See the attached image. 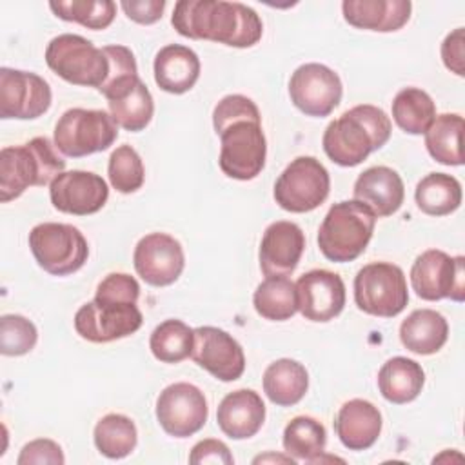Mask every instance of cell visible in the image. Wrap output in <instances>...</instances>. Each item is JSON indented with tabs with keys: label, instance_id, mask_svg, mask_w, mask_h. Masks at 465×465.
Masks as SVG:
<instances>
[{
	"label": "cell",
	"instance_id": "obj_1",
	"mask_svg": "<svg viewBox=\"0 0 465 465\" xmlns=\"http://www.w3.org/2000/svg\"><path fill=\"white\" fill-rule=\"evenodd\" d=\"M171 24L185 38L240 49L258 44L263 33L262 18L252 7L225 0H180L174 4Z\"/></svg>",
	"mask_w": 465,
	"mask_h": 465
},
{
	"label": "cell",
	"instance_id": "obj_2",
	"mask_svg": "<svg viewBox=\"0 0 465 465\" xmlns=\"http://www.w3.org/2000/svg\"><path fill=\"white\" fill-rule=\"evenodd\" d=\"M392 124L376 105L361 104L332 120L323 133L325 154L341 167L361 163L371 153L381 149L391 138Z\"/></svg>",
	"mask_w": 465,
	"mask_h": 465
},
{
	"label": "cell",
	"instance_id": "obj_3",
	"mask_svg": "<svg viewBox=\"0 0 465 465\" xmlns=\"http://www.w3.org/2000/svg\"><path fill=\"white\" fill-rule=\"evenodd\" d=\"M54 142L36 136L24 145L0 151V200L4 203L18 198L29 187L51 183L65 169Z\"/></svg>",
	"mask_w": 465,
	"mask_h": 465
},
{
	"label": "cell",
	"instance_id": "obj_4",
	"mask_svg": "<svg viewBox=\"0 0 465 465\" xmlns=\"http://www.w3.org/2000/svg\"><path fill=\"white\" fill-rule=\"evenodd\" d=\"M376 225V214L358 200L334 203L320 229L318 247L322 254L336 263L356 260L369 245Z\"/></svg>",
	"mask_w": 465,
	"mask_h": 465
},
{
	"label": "cell",
	"instance_id": "obj_5",
	"mask_svg": "<svg viewBox=\"0 0 465 465\" xmlns=\"http://www.w3.org/2000/svg\"><path fill=\"white\" fill-rule=\"evenodd\" d=\"M45 62L53 73L74 85L100 89L109 74L104 49L73 33L58 35L47 44Z\"/></svg>",
	"mask_w": 465,
	"mask_h": 465
},
{
	"label": "cell",
	"instance_id": "obj_6",
	"mask_svg": "<svg viewBox=\"0 0 465 465\" xmlns=\"http://www.w3.org/2000/svg\"><path fill=\"white\" fill-rule=\"evenodd\" d=\"M116 138L118 124L102 109H69L54 125V145L69 158H82L105 151Z\"/></svg>",
	"mask_w": 465,
	"mask_h": 465
},
{
	"label": "cell",
	"instance_id": "obj_7",
	"mask_svg": "<svg viewBox=\"0 0 465 465\" xmlns=\"http://www.w3.org/2000/svg\"><path fill=\"white\" fill-rule=\"evenodd\" d=\"M29 249L36 263L53 276H67L82 269L89 256L84 234L69 225L44 222L31 229Z\"/></svg>",
	"mask_w": 465,
	"mask_h": 465
},
{
	"label": "cell",
	"instance_id": "obj_8",
	"mask_svg": "<svg viewBox=\"0 0 465 465\" xmlns=\"http://www.w3.org/2000/svg\"><path fill=\"white\" fill-rule=\"evenodd\" d=\"M354 302L365 314L378 318L398 316L409 302L403 271L389 262L363 265L354 278Z\"/></svg>",
	"mask_w": 465,
	"mask_h": 465
},
{
	"label": "cell",
	"instance_id": "obj_9",
	"mask_svg": "<svg viewBox=\"0 0 465 465\" xmlns=\"http://www.w3.org/2000/svg\"><path fill=\"white\" fill-rule=\"evenodd\" d=\"M331 191V176L314 156L294 158L274 183L276 203L289 213H309L320 207Z\"/></svg>",
	"mask_w": 465,
	"mask_h": 465
},
{
	"label": "cell",
	"instance_id": "obj_10",
	"mask_svg": "<svg viewBox=\"0 0 465 465\" xmlns=\"http://www.w3.org/2000/svg\"><path fill=\"white\" fill-rule=\"evenodd\" d=\"M220 136V169L234 180H252L265 167L267 142L262 120H240L229 124Z\"/></svg>",
	"mask_w": 465,
	"mask_h": 465
},
{
	"label": "cell",
	"instance_id": "obj_11",
	"mask_svg": "<svg viewBox=\"0 0 465 465\" xmlns=\"http://www.w3.org/2000/svg\"><path fill=\"white\" fill-rule=\"evenodd\" d=\"M412 291L427 302L465 300V258L449 256L440 249L421 252L411 267Z\"/></svg>",
	"mask_w": 465,
	"mask_h": 465
},
{
	"label": "cell",
	"instance_id": "obj_12",
	"mask_svg": "<svg viewBox=\"0 0 465 465\" xmlns=\"http://www.w3.org/2000/svg\"><path fill=\"white\" fill-rule=\"evenodd\" d=\"M142 312L136 303L94 298L74 314V331L87 341L109 343L131 336L142 327Z\"/></svg>",
	"mask_w": 465,
	"mask_h": 465
},
{
	"label": "cell",
	"instance_id": "obj_13",
	"mask_svg": "<svg viewBox=\"0 0 465 465\" xmlns=\"http://www.w3.org/2000/svg\"><path fill=\"white\" fill-rule=\"evenodd\" d=\"M291 102L307 116H329L341 100L343 87L331 67L309 62L300 65L289 80Z\"/></svg>",
	"mask_w": 465,
	"mask_h": 465
},
{
	"label": "cell",
	"instance_id": "obj_14",
	"mask_svg": "<svg viewBox=\"0 0 465 465\" xmlns=\"http://www.w3.org/2000/svg\"><path fill=\"white\" fill-rule=\"evenodd\" d=\"M207 400L203 392L187 381L167 385L156 400V420L174 438L196 434L207 421Z\"/></svg>",
	"mask_w": 465,
	"mask_h": 465
},
{
	"label": "cell",
	"instance_id": "obj_15",
	"mask_svg": "<svg viewBox=\"0 0 465 465\" xmlns=\"http://www.w3.org/2000/svg\"><path fill=\"white\" fill-rule=\"evenodd\" d=\"M51 87L36 73L0 69V118L33 120L51 107Z\"/></svg>",
	"mask_w": 465,
	"mask_h": 465
},
{
	"label": "cell",
	"instance_id": "obj_16",
	"mask_svg": "<svg viewBox=\"0 0 465 465\" xmlns=\"http://www.w3.org/2000/svg\"><path fill=\"white\" fill-rule=\"evenodd\" d=\"M191 358L220 381H234L245 371L242 345L227 331L213 325L193 329Z\"/></svg>",
	"mask_w": 465,
	"mask_h": 465
},
{
	"label": "cell",
	"instance_id": "obj_17",
	"mask_svg": "<svg viewBox=\"0 0 465 465\" xmlns=\"http://www.w3.org/2000/svg\"><path fill=\"white\" fill-rule=\"evenodd\" d=\"M133 263L136 274L153 287L174 283L183 267L185 256L182 243L167 232H149L134 247Z\"/></svg>",
	"mask_w": 465,
	"mask_h": 465
},
{
	"label": "cell",
	"instance_id": "obj_18",
	"mask_svg": "<svg viewBox=\"0 0 465 465\" xmlns=\"http://www.w3.org/2000/svg\"><path fill=\"white\" fill-rule=\"evenodd\" d=\"M49 198L53 207L60 213L87 216L98 213L105 205L109 187L102 176L89 171L73 169L60 173L49 183Z\"/></svg>",
	"mask_w": 465,
	"mask_h": 465
},
{
	"label": "cell",
	"instance_id": "obj_19",
	"mask_svg": "<svg viewBox=\"0 0 465 465\" xmlns=\"http://www.w3.org/2000/svg\"><path fill=\"white\" fill-rule=\"evenodd\" d=\"M298 311L311 322H331L345 307V283L340 274L327 269H312L298 278Z\"/></svg>",
	"mask_w": 465,
	"mask_h": 465
},
{
	"label": "cell",
	"instance_id": "obj_20",
	"mask_svg": "<svg viewBox=\"0 0 465 465\" xmlns=\"http://www.w3.org/2000/svg\"><path fill=\"white\" fill-rule=\"evenodd\" d=\"M305 249V234L294 222L280 220L271 223L260 243V269L262 272L271 276H289Z\"/></svg>",
	"mask_w": 465,
	"mask_h": 465
},
{
	"label": "cell",
	"instance_id": "obj_21",
	"mask_svg": "<svg viewBox=\"0 0 465 465\" xmlns=\"http://www.w3.org/2000/svg\"><path fill=\"white\" fill-rule=\"evenodd\" d=\"M109 104V114L125 131L145 129L154 114V102L140 76H129L102 93Z\"/></svg>",
	"mask_w": 465,
	"mask_h": 465
},
{
	"label": "cell",
	"instance_id": "obj_22",
	"mask_svg": "<svg viewBox=\"0 0 465 465\" xmlns=\"http://www.w3.org/2000/svg\"><path fill=\"white\" fill-rule=\"evenodd\" d=\"M352 193L354 200L365 203L376 214V218L394 214L405 198L401 176L387 165L365 169L356 178Z\"/></svg>",
	"mask_w": 465,
	"mask_h": 465
},
{
	"label": "cell",
	"instance_id": "obj_23",
	"mask_svg": "<svg viewBox=\"0 0 465 465\" xmlns=\"http://www.w3.org/2000/svg\"><path fill=\"white\" fill-rule=\"evenodd\" d=\"M216 421L220 430L231 440H247L254 436L265 421V405L252 389L229 392L218 405Z\"/></svg>",
	"mask_w": 465,
	"mask_h": 465
},
{
	"label": "cell",
	"instance_id": "obj_24",
	"mask_svg": "<svg viewBox=\"0 0 465 465\" xmlns=\"http://www.w3.org/2000/svg\"><path fill=\"white\" fill-rule=\"evenodd\" d=\"M334 430L345 449L365 450L376 443L381 432V412L367 400H349L336 414Z\"/></svg>",
	"mask_w": 465,
	"mask_h": 465
},
{
	"label": "cell",
	"instance_id": "obj_25",
	"mask_svg": "<svg viewBox=\"0 0 465 465\" xmlns=\"http://www.w3.org/2000/svg\"><path fill=\"white\" fill-rule=\"evenodd\" d=\"M409 0H345L343 18L358 29L392 33L401 29L411 18Z\"/></svg>",
	"mask_w": 465,
	"mask_h": 465
},
{
	"label": "cell",
	"instance_id": "obj_26",
	"mask_svg": "<svg viewBox=\"0 0 465 465\" xmlns=\"http://www.w3.org/2000/svg\"><path fill=\"white\" fill-rule=\"evenodd\" d=\"M198 54L182 44H169L154 56V82L171 94H183L194 87L200 78Z\"/></svg>",
	"mask_w": 465,
	"mask_h": 465
},
{
	"label": "cell",
	"instance_id": "obj_27",
	"mask_svg": "<svg viewBox=\"0 0 465 465\" xmlns=\"http://www.w3.org/2000/svg\"><path fill=\"white\" fill-rule=\"evenodd\" d=\"M449 338L445 316L434 309H416L400 325L403 347L414 354L429 356L438 352Z\"/></svg>",
	"mask_w": 465,
	"mask_h": 465
},
{
	"label": "cell",
	"instance_id": "obj_28",
	"mask_svg": "<svg viewBox=\"0 0 465 465\" xmlns=\"http://www.w3.org/2000/svg\"><path fill=\"white\" fill-rule=\"evenodd\" d=\"M425 372L421 365L405 356L387 360L378 371V389L381 396L396 405L416 400L423 389Z\"/></svg>",
	"mask_w": 465,
	"mask_h": 465
},
{
	"label": "cell",
	"instance_id": "obj_29",
	"mask_svg": "<svg viewBox=\"0 0 465 465\" xmlns=\"http://www.w3.org/2000/svg\"><path fill=\"white\" fill-rule=\"evenodd\" d=\"M263 392L280 407H291L302 401L309 389L307 369L291 358H280L272 361L263 372Z\"/></svg>",
	"mask_w": 465,
	"mask_h": 465
},
{
	"label": "cell",
	"instance_id": "obj_30",
	"mask_svg": "<svg viewBox=\"0 0 465 465\" xmlns=\"http://www.w3.org/2000/svg\"><path fill=\"white\" fill-rule=\"evenodd\" d=\"M463 116L456 113L438 114L425 134V147L429 154L443 165H463Z\"/></svg>",
	"mask_w": 465,
	"mask_h": 465
},
{
	"label": "cell",
	"instance_id": "obj_31",
	"mask_svg": "<svg viewBox=\"0 0 465 465\" xmlns=\"http://www.w3.org/2000/svg\"><path fill=\"white\" fill-rule=\"evenodd\" d=\"M414 200L429 216L450 214L461 203V183L447 173H430L418 182Z\"/></svg>",
	"mask_w": 465,
	"mask_h": 465
},
{
	"label": "cell",
	"instance_id": "obj_32",
	"mask_svg": "<svg viewBox=\"0 0 465 465\" xmlns=\"http://www.w3.org/2000/svg\"><path fill=\"white\" fill-rule=\"evenodd\" d=\"M282 443L285 452L296 461L314 463L325 452L327 432L316 418L296 416L285 425Z\"/></svg>",
	"mask_w": 465,
	"mask_h": 465
},
{
	"label": "cell",
	"instance_id": "obj_33",
	"mask_svg": "<svg viewBox=\"0 0 465 465\" xmlns=\"http://www.w3.org/2000/svg\"><path fill=\"white\" fill-rule=\"evenodd\" d=\"M254 311L271 322H285L298 311L296 285L287 276L265 278L252 296Z\"/></svg>",
	"mask_w": 465,
	"mask_h": 465
},
{
	"label": "cell",
	"instance_id": "obj_34",
	"mask_svg": "<svg viewBox=\"0 0 465 465\" xmlns=\"http://www.w3.org/2000/svg\"><path fill=\"white\" fill-rule=\"evenodd\" d=\"M93 440L100 454L109 460H122L134 450L138 443V430L131 418L111 412L98 420Z\"/></svg>",
	"mask_w": 465,
	"mask_h": 465
},
{
	"label": "cell",
	"instance_id": "obj_35",
	"mask_svg": "<svg viewBox=\"0 0 465 465\" xmlns=\"http://www.w3.org/2000/svg\"><path fill=\"white\" fill-rule=\"evenodd\" d=\"M392 118L409 134H423L436 118V105L420 87H405L392 100Z\"/></svg>",
	"mask_w": 465,
	"mask_h": 465
},
{
	"label": "cell",
	"instance_id": "obj_36",
	"mask_svg": "<svg viewBox=\"0 0 465 465\" xmlns=\"http://www.w3.org/2000/svg\"><path fill=\"white\" fill-rule=\"evenodd\" d=\"M149 349L162 363H180L191 356L193 329L182 320H165L151 332Z\"/></svg>",
	"mask_w": 465,
	"mask_h": 465
},
{
	"label": "cell",
	"instance_id": "obj_37",
	"mask_svg": "<svg viewBox=\"0 0 465 465\" xmlns=\"http://www.w3.org/2000/svg\"><path fill=\"white\" fill-rule=\"evenodd\" d=\"M49 7L58 18L94 31L109 27L116 16V4L111 0H58L49 2Z\"/></svg>",
	"mask_w": 465,
	"mask_h": 465
},
{
	"label": "cell",
	"instance_id": "obj_38",
	"mask_svg": "<svg viewBox=\"0 0 465 465\" xmlns=\"http://www.w3.org/2000/svg\"><path fill=\"white\" fill-rule=\"evenodd\" d=\"M107 174H109L111 185L118 193L131 194L138 191L143 185L145 169L136 149L127 143L116 147L109 156Z\"/></svg>",
	"mask_w": 465,
	"mask_h": 465
},
{
	"label": "cell",
	"instance_id": "obj_39",
	"mask_svg": "<svg viewBox=\"0 0 465 465\" xmlns=\"http://www.w3.org/2000/svg\"><path fill=\"white\" fill-rule=\"evenodd\" d=\"M38 331L22 314H4L0 318V352L4 356H22L35 349Z\"/></svg>",
	"mask_w": 465,
	"mask_h": 465
},
{
	"label": "cell",
	"instance_id": "obj_40",
	"mask_svg": "<svg viewBox=\"0 0 465 465\" xmlns=\"http://www.w3.org/2000/svg\"><path fill=\"white\" fill-rule=\"evenodd\" d=\"M262 120L256 104L243 94H227L213 109V127L218 134L232 122Z\"/></svg>",
	"mask_w": 465,
	"mask_h": 465
},
{
	"label": "cell",
	"instance_id": "obj_41",
	"mask_svg": "<svg viewBox=\"0 0 465 465\" xmlns=\"http://www.w3.org/2000/svg\"><path fill=\"white\" fill-rule=\"evenodd\" d=\"M140 296L138 282L125 272H111L107 274L96 287L94 298L116 300V302H131L136 303Z\"/></svg>",
	"mask_w": 465,
	"mask_h": 465
},
{
	"label": "cell",
	"instance_id": "obj_42",
	"mask_svg": "<svg viewBox=\"0 0 465 465\" xmlns=\"http://www.w3.org/2000/svg\"><path fill=\"white\" fill-rule=\"evenodd\" d=\"M65 461L62 447L47 438H38L33 440L29 443H25L20 450V456L16 460L18 465H44V463H51V465H62Z\"/></svg>",
	"mask_w": 465,
	"mask_h": 465
},
{
	"label": "cell",
	"instance_id": "obj_43",
	"mask_svg": "<svg viewBox=\"0 0 465 465\" xmlns=\"http://www.w3.org/2000/svg\"><path fill=\"white\" fill-rule=\"evenodd\" d=\"M463 35H465L463 27H456L441 42V60H443L445 67L458 76L465 74V38H463Z\"/></svg>",
	"mask_w": 465,
	"mask_h": 465
},
{
	"label": "cell",
	"instance_id": "obj_44",
	"mask_svg": "<svg viewBox=\"0 0 465 465\" xmlns=\"http://www.w3.org/2000/svg\"><path fill=\"white\" fill-rule=\"evenodd\" d=\"M189 461L193 465H202V463H222V465H232L234 458L229 450V447L214 438L202 440L198 441L189 454Z\"/></svg>",
	"mask_w": 465,
	"mask_h": 465
},
{
	"label": "cell",
	"instance_id": "obj_45",
	"mask_svg": "<svg viewBox=\"0 0 465 465\" xmlns=\"http://www.w3.org/2000/svg\"><path fill=\"white\" fill-rule=\"evenodd\" d=\"M120 7L125 11L129 20L142 25H149L162 18L165 0H124L120 2Z\"/></svg>",
	"mask_w": 465,
	"mask_h": 465
},
{
	"label": "cell",
	"instance_id": "obj_46",
	"mask_svg": "<svg viewBox=\"0 0 465 465\" xmlns=\"http://www.w3.org/2000/svg\"><path fill=\"white\" fill-rule=\"evenodd\" d=\"M285 461V463H296L294 458H291L289 454L287 456H274V454H267V456H260V458H254V463L258 461Z\"/></svg>",
	"mask_w": 465,
	"mask_h": 465
}]
</instances>
